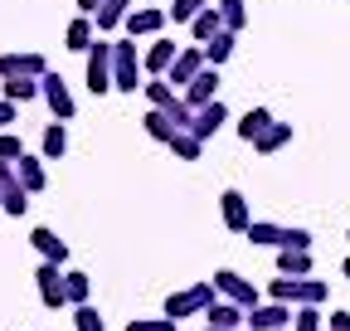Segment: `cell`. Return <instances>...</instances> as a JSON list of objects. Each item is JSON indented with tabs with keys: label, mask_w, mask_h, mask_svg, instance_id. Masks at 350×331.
Returning <instances> with one entry per match:
<instances>
[{
	"label": "cell",
	"mask_w": 350,
	"mask_h": 331,
	"mask_svg": "<svg viewBox=\"0 0 350 331\" xmlns=\"http://www.w3.org/2000/svg\"><path fill=\"white\" fill-rule=\"evenodd\" d=\"M214 297H219L214 282H195V287H185V293H170V297H165V317H175V321L204 317V307H209Z\"/></svg>",
	"instance_id": "cell-4"
},
{
	"label": "cell",
	"mask_w": 350,
	"mask_h": 331,
	"mask_svg": "<svg viewBox=\"0 0 350 331\" xmlns=\"http://www.w3.org/2000/svg\"><path fill=\"white\" fill-rule=\"evenodd\" d=\"M268 122H273V112H268V107H248V112L234 122V127H239V137H243V142H253L262 127H268Z\"/></svg>",
	"instance_id": "cell-30"
},
{
	"label": "cell",
	"mask_w": 350,
	"mask_h": 331,
	"mask_svg": "<svg viewBox=\"0 0 350 331\" xmlns=\"http://www.w3.org/2000/svg\"><path fill=\"white\" fill-rule=\"evenodd\" d=\"M243 326H248V331H287V326H292V302H278V297L258 302V307H248Z\"/></svg>",
	"instance_id": "cell-7"
},
{
	"label": "cell",
	"mask_w": 350,
	"mask_h": 331,
	"mask_svg": "<svg viewBox=\"0 0 350 331\" xmlns=\"http://www.w3.org/2000/svg\"><path fill=\"white\" fill-rule=\"evenodd\" d=\"M214 10L224 15V29H234V34L248 25V0H214Z\"/></svg>",
	"instance_id": "cell-31"
},
{
	"label": "cell",
	"mask_w": 350,
	"mask_h": 331,
	"mask_svg": "<svg viewBox=\"0 0 350 331\" xmlns=\"http://www.w3.org/2000/svg\"><path fill=\"white\" fill-rule=\"evenodd\" d=\"M200 68H204V44H195V39H190V44L175 54V64L165 68V83H170L175 93H185V83H190Z\"/></svg>",
	"instance_id": "cell-11"
},
{
	"label": "cell",
	"mask_w": 350,
	"mask_h": 331,
	"mask_svg": "<svg viewBox=\"0 0 350 331\" xmlns=\"http://www.w3.org/2000/svg\"><path fill=\"white\" fill-rule=\"evenodd\" d=\"M142 127H146V137H151V142H161V146H165V142H170L175 132H180V127H175V122H170V117H165L161 107H151V112L142 117Z\"/></svg>",
	"instance_id": "cell-27"
},
{
	"label": "cell",
	"mask_w": 350,
	"mask_h": 331,
	"mask_svg": "<svg viewBox=\"0 0 350 331\" xmlns=\"http://www.w3.org/2000/svg\"><path fill=\"white\" fill-rule=\"evenodd\" d=\"M0 156H5V161H20V156H25V142H20L15 132H0Z\"/></svg>",
	"instance_id": "cell-37"
},
{
	"label": "cell",
	"mask_w": 350,
	"mask_h": 331,
	"mask_svg": "<svg viewBox=\"0 0 350 331\" xmlns=\"http://www.w3.org/2000/svg\"><path fill=\"white\" fill-rule=\"evenodd\" d=\"M345 239H350V234H345Z\"/></svg>",
	"instance_id": "cell-44"
},
{
	"label": "cell",
	"mask_w": 350,
	"mask_h": 331,
	"mask_svg": "<svg viewBox=\"0 0 350 331\" xmlns=\"http://www.w3.org/2000/svg\"><path fill=\"white\" fill-rule=\"evenodd\" d=\"M278 273L306 278V273H312V248H278Z\"/></svg>",
	"instance_id": "cell-24"
},
{
	"label": "cell",
	"mask_w": 350,
	"mask_h": 331,
	"mask_svg": "<svg viewBox=\"0 0 350 331\" xmlns=\"http://www.w3.org/2000/svg\"><path fill=\"white\" fill-rule=\"evenodd\" d=\"M219 215H224V229L229 234H248V224H253L243 190H224V195H219Z\"/></svg>",
	"instance_id": "cell-14"
},
{
	"label": "cell",
	"mask_w": 350,
	"mask_h": 331,
	"mask_svg": "<svg viewBox=\"0 0 350 331\" xmlns=\"http://www.w3.org/2000/svg\"><path fill=\"white\" fill-rule=\"evenodd\" d=\"M243 317H248V307H239V302H229V297H214L209 307H204V326H243Z\"/></svg>",
	"instance_id": "cell-20"
},
{
	"label": "cell",
	"mask_w": 350,
	"mask_h": 331,
	"mask_svg": "<svg viewBox=\"0 0 350 331\" xmlns=\"http://www.w3.org/2000/svg\"><path fill=\"white\" fill-rule=\"evenodd\" d=\"M175 54H180V44H175V39L151 34V44H146V54H142V73H146V78H165V68L175 64Z\"/></svg>",
	"instance_id": "cell-12"
},
{
	"label": "cell",
	"mask_w": 350,
	"mask_h": 331,
	"mask_svg": "<svg viewBox=\"0 0 350 331\" xmlns=\"http://www.w3.org/2000/svg\"><path fill=\"white\" fill-rule=\"evenodd\" d=\"M29 243H34V254L39 259H49V263H59V268H68V243L54 234V229H44V224H34L29 229Z\"/></svg>",
	"instance_id": "cell-17"
},
{
	"label": "cell",
	"mask_w": 350,
	"mask_h": 331,
	"mask_svg": "<svg viewBox=\"0 0 350 331\" xmlns=\"http://www.w3.org/2000/svg\"><path fill=\"white\" fill-rule=\"evenodd\" d=\"M209 282H214L219 297H229V302H239V307H258V302H262V293H258V287H253L243 273H234V268H219Z\"/></svg>",
	"instance_id": "cell-6"
},
{
	"label": "cell",
	"mask_w": 350,
	"mask_h": 331,
	"mask_svg": "<svg viewBox=\"0 0 350 331\" xmlns=\"http://www.w3.org/2000/svg\"><path fill=\"white\" fill-rule=\"evenodd\" d=\"M49 73V59L34 54V49H10L0 54V78H44Z\"/></svg>",
	"instance_id": "cell-9"
},
{
	"label": "cell",
	"mask_w": 350,
	"mask_h": 331,
	"mask_svg": "<svg viewBox=\"0 0 350 331\" xmlns=\"http://www.w3.org/2000/svg\"><path fill=\"white\" fill-rule=\"evenodd\" d=\"M287 331H326L321 307H317V302H301V307H292V326H287Z\"/></svg>",
	"instance_id": "cell-28"
},
{
	"label": "cell",
	"mask_w": 350,
	"mask_h": 331,
	"mask_svg": "<svg viewBox=\"0 0 350 331\" xmlns=\"http://www.w3.org/2000/svg\"><path fill=\"white\" fill-rule=\"evenodd\" d=\"M204 331H229V326H204ZM234 331H248V326H234Z\"/></svg>",
	"instance_id": "cell-41"
},
{
	"label": "cell",
	"mask_w": 350,
	"mask_h": 331,
	"mask_svg": "<svg viewBox=\"0 0 350 331\" xmlns=\"http://www.w3.org/2000/svg\"><path fill=\"white\" fill-rule=\"evenodd\" d=\"M73 331H107V321H103V312L93 302H78L73 307Z\"/></svg>",
	"instance_id": "cell-34"
},
{
	"label": "cell",
	"mask_w": 350,
	"mask_h": 331,
	"mask_svg": "<svg viewBox=\"0 0 350 331\" xmlns=\"http://www.w3.org/2000/svg\"><path fill=\"white\" fill-rule=\"evenodd\" d=\"M98 39V25H93V15H73L68 20V29H64V44H68V54H88V44Z\"/></svg>",
	"instance_id": "cell-18"
},
{
	"label": "cell",
	"mask_w": 350,
	"mask_h": 331,
	"mask_svg": "<svg viewBox=\"0 0 350 331\" xmlns=\"http://www.w3.org/2000/svg\"><path fill=\"white\" fill-rule=\"evenodd\" d=\"M112 88L137 93L142 88V39H112Z\"/></svg>",
	"instance_id": "cell-1"
},
{
	"label": "cell",
	"mask_w": 350,
	"mask_h": 331,
	"mask_svg": "<svg viewBox=\"0 0 350 331\" xmlns=\"http://www.w3.org/2000/svg\"><path fill=\"white\" fill-rule=\"evenodd\" d=\"M340 273H345V278H350V259H345V263H340Z\"/></svg>",
	"instance_id": "cell-42"
},
{
	"label": "cell",
	"mask_w": 350,
	"mask_h": 331,
	"mask_svg": "<svg viewBox=\"0 0 350 331\" xmlns=\"http://www.w3.org/2000/svg\"><path fill=\"white\" fill-rule=\"evenodd\" d=\"M165 146H170L175 156H180V161H200V156H204V142H200L190 127H180V132H175V137L165 142Z\"/></svg>",
	"instance_id": "cell-29"
},
{
	"label": "cell",
	"mask_w": 350,
	"mask_h": 331,
	"mask_svg": "<svg viewBox=\"0 0 350 331\" xmlns=\"http://www.w3.org/2000/svg\"><path fill=\"white\" fill-rule=\"evenodd\" d=\"M214 98H219V68L204 64V68L185 83V103H190V107H204V103H214Z\"/></svg>",
	"instance_id": "cell-16"
},
{
	"label": "cell",
	"mask_w": 350,
	"mask_h": 331,
	"mask_svg": "<svg viewBox=\"0 0 350 331\" xmlns=\"http://www.w3.org/2000/svg\"><path fill=\"white\" fill-rule=\"evenodd\" d=\"M15 176H20V185H25L29 195H39L44 185H49V176H44V156H29V151L15 161Z\"/></svg>",
	"instance_id": "cell-21"
},
{
	"label": "cell",
	"mask_w": 350,
	"mask_h": 331,
	"mask_svg": "<svg viewBox=\"0 0 350 331\" xmlns=\"http://www.w3.org/2000/svg\"><path fill=\"white\" fill-rule=\"evenodd\" d=\"M219 29H224V15H219V10H214V0H209V5L190 20V39H195V44H209Z\"/></svg>",
	"instance_id": "cell-23"
},
{
	"label": "cell",
	"mask_w": 350,
	"mask_h": 331,
	"mask_svg": "<svg viewBox=\"0 0 350 331\" xmlns=\"http://www.w3.org/2000/svg\"><path fill=\"white\" fill-rule=\"evenodd\" d=\"M64 287H68V307L88 302V293H93V278L78 273V268H64Z\"/></svg>",
	"instance_id": "cell-33"
},
{
	"label": "cell",
	"mask_w": 350,
	"mask_h": 331,
	"mask_svg": "<svg viewBox=\"0 0 350 331\" xmlns=\"http://www.w3.org/2000/svg\"><path fill=\"white\" fill-rule=\"evenodd\" d=\"M15 107H20V103H10V98H0V132H5L10 122H15Z\"/></svg>",
	"instance_id": "cell-39"
},
{
	"label": "cell",
	"mask_w": 350,
	"mask_h": 331,
	"mask_svg": "<svg viewBox=\"0 0 350 331\" xmlns=\"http://www.w3.org/2000/svg\"><path fill=\"white\" fill-rule=\"evenodd\" d=\"M268 297H278V302H292V307H301V302H326L331 297V287L321 282V278H312V273H306V278H287V273H278L273 282H268Z\"/></svg>",
	"instance_id": "cell-2"
},
{
	"label": "cell",
	"mask_w": 350,
	"mask_h": 331,
	"mask_svg": "<svg viewBox=\"0 0 350 331\" xmlns=\"http://www.w3.org/2000/svg\"><path fill=\"white\" fill-rule=\"evenodd\" d=\"M39 98L49 103V112H54L59 122H73L78 103H73V93H68V78H64V73H54V68L44 73V78H39Z\"/></svg>",
	"instance_id": "cell-5"
},
{
	"label": "cell",
	"mask_w": 350,
	"mask_h": 331,
	"mask_svg": "<svg viewBox=\"0 0 350 331\" xmlns=\"http://www.w3.org/2000/svg\"><path fill=\"white\" fill-rule=\"evenodd\" d=\"M204 5H209V0H175V5H170L165 15H170L175 25H190V20H195V15H200Z\"/></svg>",
	"instance_id": "cell-35"
},
{
	"label": "cell",
	"mask_w": 350,
	"mask_h": 331,
	"mask_svg": "<svg viewBox=\"0 0 350 331\" xmlns=\"http://www.w3.org/2000/svg\"><path fill=\"white\" fill-rule=\"evenodd\" d=\"M39 151H44V161H59L64 151H68V122H49V127H44V142H39Z\"/></svg>",
	"instance_id": "cell-25"
},
{
	"label": "cell",
	"mask_w": 350,
	"mask_h": 331,
	"mask_svg": "<svg viewBox=\"0 0 350 331\" xmlns=\"http://www.w3.org/2000/svg\"><path fill=\"white\" fill-rule=\"evenodd\" d=\"M146 5H151V0H146Z\"/></svg>",
	"instance_id": "cell-43"
},
{
	"label": "cell",
	"mask_w": 350,
	"mask_h": 331,
	"mask_svg": "<svg viewBox=\"0 0 350 331\" xmlns=\"http://www.w3.org/2000/svg\"><path fill=\"white\" fill-rule=\"evenodd\" d=\"M287 142H292V122H278V117H273L268 127L253 137V151H258V156H278Z\"/></svg>",
	"instance_id": "cell-19"
},
{
	"label": "cell",
	"mask_w": 350,
	"mask_h": 331,
	"mask_svg": "<svg viewBox=\"0 0 350 331\" xmlns=\"http://www.w3.org/2000/svg\"><path fill=\"white\" fill-rule=\"evenodd\" d=\"M0 210L5 215H25L29 210V190L20 185L15 161H5V156H0Z\"/></svg>",
	"instance_id": "cell-10"
},
{
	"label": "cell",
	"mask_w": 350,
	"mask_h": 331,
	"mask_svg": "<svg viewBox=\"0 0 350 331\" xmlns=\"http://www.w3.org/2000/svg\"><path fill=\"white\" fill-rule=\"evenodd\" d=\"M165 20H170V15H165V10H156V5H131L122 25H126V34H131V39H151V34H161V29H165Z\"/></svg>",
	"instance_id": "cell-13"
},
{
	"label": "cell",
	"mask_w": 350,
	"mask_h": 331,
	"mask_svg": "<svg viewBox=\"0 0 350 331\" xmlns=\"http://www.w3.org/2000/svg\"><path fill=\"white\" fill-rule=\"evenodd\" d=\"M224 122H229V107L224 103H204V107H195V117H190V132L200 137V142H209L214 132H224Z\"/></svg>",
	"instance_id": "cell-15"
},
{
	"label": "cell",
	"mask_w": 350,
	"mask_h": 331,
	"mask_svg": "<svg viewBox=\"0 0 350 331\" xmlns=\"http://www.w3.org/2000/svg\"><path fill=\"white\" fill-rule=\"evenodd\" d=\"M326 331H350V312H345V307L331 312V317H326Z\"/></svg>",
	"instance_id": "cell-38"
},
{
	"label": "cell",
	"mask_w": 350,
	"mask_h": 331,
	"mask_svg": "<svg viewBox=\"0 0 350 331\" xmlns=\"http://www.w3.org/2000/svg\"><path fill=\"white\" fill-rule=\"evenodd\" d=\"M234 44H239V34H234V29H219L209 44H204V64H214V68L229 64V59H234Z\"/></svg>",
	"instance_id": "cell-26"
},
{
	"label": "cell",
	"mask_w": 350,
	"mask_h": 331,
	"mask_svg": "<svg viewBox=\"0 0 350 331\" xmlns=\"http://www.w3.org/2000/svg\"><path fill=\"white\" fill-rule=\"evenodd\" d=\"M137 5V0H103V5L93 10V25H98V34H112L122 20H126V10Z\"/></svg>",
	"instance_id": "cell-22"
},
{
	"label": "cell",
	"mask_w": 350,
	"mask_h": 331,
	"mask_svg": "<svg viewBox=\"0 0 350 331\" xmlns=\"http://www.w3.org/2000/svg\"><path fill=\"white\" fill-rule=\"evenodd\" d=\"M126 331H175V317H137Z\"/></svg>",
	"instance_id": "cell-36"
},
{
	"label": "cell",
	"mask_w": 350,
	"mask_h": 331,
	"mask_svg": "<svg viewBox=\"0 0 350 331\" xmlns=\"http://www.w3.org/2000/svg\"><path fill=\"white\" fill-rule=\"evenodd\" d=\"M0 83H5L0 98H10V103H34L39 98V78H0Z\"/></svg>",
	"instance_id": "cell-32"
},
{
	"label": "cell",
	"mask_w": 350,
	"mask_h": 331,
	"mask_svg": "<svg viewBox=\"0 0 350 331\" xmlns=\"http://www.w3.org/2000/svg\"><path fill=\"white\" fill-rule=\"evenodd\" d=\"M83 83H88V93H112V39L103 34V39H93L88 44V73H83Z\"/></svg>",
	"instance_id": "cell-3"
},
{
	"label": "cell",
	"mask_w": 350,
	"mask_h": 331,
	"mask_svg": "<svg viewBox=\"0 0 350 331\" xmlns=\"http://www.w3.org/2000/svg\"><path fill=\"white\" fill-rule=\"evenodd\" d=\"M34 287H39V302L44 307H68V287H64V268L59 263H49V259H44L39 268H34Z\"/></svg>",
	"instance_id": "cell-8"
},
{
	"label": "cell",
	"mask_w": 350,
	"mask_h": 331,
	"mask_svg": "<svg viewBox=\"0 0 350 331\" xmlns=\"http://www.w3.org/2000/svg\"><path fill=\"white\" fill-rule=\"evenodd\" d=\"M98 5H103V0H78V10H83V15H93Z\"/></svg>",
	"instance_id": "cell-40"
}]
</instances>
